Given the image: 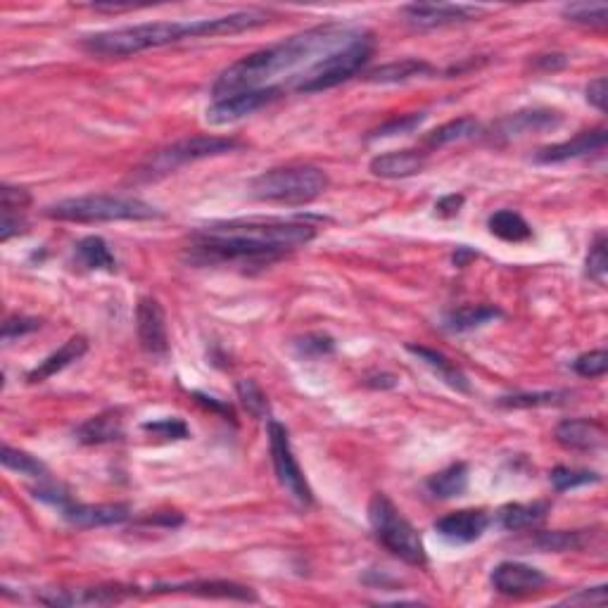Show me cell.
Segmentation results:
<instances>
[{
	"label": "cell",
	"instance_id": "obj_47",
	"mask_svg": "<svg viewBox=\"0 0 608 608\" xmlns=\"http://www.w3.org/2000/svg\"><path fill=\"white\" fill-rule=\"evenodd\" d=\"M466 198L461 193H452V195H445V198H440L435 202V214L437 217H456V214L461 212V207H464Z\"/></svg>",
	"mask_w": 608,
	"mask_h": 608
},
{
	"label": "cell",
	"instance_id": "obj_34",
	"mask_svg": "<svg viewBox=\"0 0 608 608\" xmlns=\"http://www.w3.org/2000/svg\"><path fill=\"white\" fill-rule=\"evenodd\" d=\"M561 15L568 22L580 24L589 29H604L608 24V5L606 3H568L561 8Z\"/></svg>",
	"mask_w": 608,
	"mask_h": 608
},
{
	"label": "cell",
	"instance_id": "obj_1",
	"mask_svg": "<svg viewBox=\"0 0 608 608\" xmlns=\"http://www.w3.org/2000/svg\"><path fill=\"white\" fill-rule=\"evenodd\" d=\"M361 31L359 27L342 22H326L316 24V27L302 31V34L290 36L288 41L276 43L271 48H262L257 53H250L226 67L224 72L217 76L212 86L214 100L228 98L243 91H257V88H266L274 76L283 72H293L295 67L307 65L314 57H321L333 53L352 38H357Z\"/></svg>",
	"mask_w": 608,
	"mask_h": 608
},
{
	"label": "cell",
	"instance_id": "obj_13",
	"mask_svg": "<svg viewBox=\"0 0 608 608\" xmlns=\"http://www.w3.org/2000/svg\"><path fill=\"white\" fill-rule=\"evenodd\" d=\"M490 582L504 597H525V594H535L547 587L549 578L540 568L528 566V563L502 561L499 566H494Z\"/></svg>",
	"mask_w": 608,
	"mask_h": 608
},
{
	"label": "cell",
	"instance_id": "obj_17",
	"mask_svg": "<svg viewBox=\"0 0 608 608\" xmlns=\"http://www.w3.org/2000/svg\"><path fill=\"white\" fill-rule=\"evenodd\" d=\"M487 528H490V516L483 509L454 511L435 523L437 535L454 544L478 542Z\"/></svg>",
	"mask_w": 608,
	"mask_h": 608
},
{
	"label": "cell",
	"instance_id": "obj_25",
	"mask_svg": "<svg viewBox=\"0 0 608 608\" xmlns=\"http://www.w3.org/2000/svg\"><path fill=\"white\" fill-rule=\"evenodd\" d=\"M86 352H88V340L86 338H81V335H76V338H69L65 345L60 347V350L48 354V357L43 359L34 371H29L27 380H29V383H43V380L53 378L55 373L65 371L67 366L74 364V361H79Z\"/></svg>",
	"mask_w": 608,
	"mask_h": 608
},
{
	"label": "cell",
	"instance_id": "obj_23",
	"mask_svg": "<svg viewBox=\"0 0 608 608\" xmlns=\"http://www.w3.org/2000/svg\"><path fill=\"white\" fill-rule=\"evenodd\" d=\"M561 124V114L554 110H525L506 117L497 126V136L516 138L525 133H542L551 131Z\"/></svg>",
	"mask_w": 608,
	"mask_h": 608
},
{
	"label": "cell",
	"instance_id": "obj_18",
	"mask_svg": "<svg viewBox=\"0 0 608 608\" xmlns=\"http://www.w3.org/2000/svg\"><path fill=\"white\" fill-rule=\"evenodd\" d=\"M133 592L122 587H88V589H50L38 601L48 606H110L122 604Z\"/></svg>",
	"mask_w": 608,
	"mask_h": 608
},
{
	"label": "cell",
	"instance_id": "obj_30",
	"mask_svg": "<svg viewBox=\"0 0 608 608\" xmlns=\"http://www.w3.org/2000/svg\"><path fill=\"white\" fill-rule=\"evenodd\" d=\"M466 490H468V466L464 461L449 464L447 468H442L440 473H435L433 478L428 480V492L433 494L435 499L461 497Z\"/></svg>",
	"mask_w": 608,
	"mask_h": 608
},
{
	"label": "cell",
	"instance_id": "obj_46",
	"mask_svg": "<svg viewBox=\"0 0 608 608\" xmlns=\"http://www.w3.org/2000/svg\"><path fill=\"white\" fill-rule=\"evenodd\" d=\"M563 604H597V606H604L606 604V585L580 589L578 594L568 597L566 601H563Z\"/></svg>",
	"mask_w": 608,
	"mask_h": 608
},
{
	"label": "cell",
	"instance_id": "obj_35",
	"mask_svg": "<svg viewBox=\"0 0 608 608\" xmlns=\"http://www.w3.org/2000/svg\"><path fill=\"white\" fill-rule=\"evenodd\" d=\"M236 392H238L240 404L247 409V414H250L252 418H257V421H271L269 397H266V392L259 388L257 380H252V378L240 380V383L236 385Z\"/></svg>",
	"mask_w": 608,
	"mask_h": 608
},
{
	"label": "cell",
	"instance_id": "obj_39",
	"mask_svg": "<svg viewBox=\"0 0 608 608\" xmlns=\"http://www.w3.org/2000/svg\"><path fill=\"white\" fill-rule=\"evenodd\" d=\"M587 276L592 278L594 283L604 285L606 283V274H608V255H606V233H599L597 238H594L592 247H589V255H587Z\"/></svg>",
	"mask_w": 608,
	"mask_h": 608
},
{
	"label": "cell",
	"instance_id": "obj_21",
	"mask_svg": "<svg viewBox=\"0 0 608 608\" xmlns=\"http://www.w3.org/2000/svg\"><path fill=\"white\" fill-rule=\"evenodd\" d=\"M124 437V418L119 409H107L103 414L91 416L76 428V440L81 445H110Z\"/></svg>",
	"mask_w": 608,
	"mask_h": 608
},
{
	"label": "cell",
	"instance_id": "obj_33",
	"mask_svg": "<svg viewBox=\"0 0 608 608\" xmlns=\"http://www.w3.org/2000/svg\"><path fill=\"white\" fill-rule=\"evenodd\" d=\"M0 461L8 471H15L19 475H29L34 480H48V468L43 461H38L36 456H31L22 449H15L12 445H3V454H0Z\"/></svg>",
	"mask_w": 608,
	"mask_h": 608
},
{
	"label": "cell",
	"instance_id": "obj_43",
	"mask_svg": "<svg viewBox=\"0 0 608 608\" xmlns=\"http://www.w3.org/2000/svg\"><path fill=\"white\" fill-rule=\"evenodd\" d=\"M38 328H41V321L38 319H31V316H10V319H5L3 323V342L10 345V342L24 338V335L34 333Z\"/></svg>",
	"mask_w": 608,
	"mask_h": 608
},
{
	"label": "cell",
	"instance_id": "obj_37",
	"mask_svg": "<svg viewBox=\"0 0 608 608\" xmlns=\"http://www.w3.org/2000/svg\"><path fill=\"white\" fill-rule=\"evenodd\" d=\"M587 544V535L580 530L566 532V530H556V532H540L535 537V547L542 551H578Z\"/></svg>",
	"mask_w": 608,
	"mask_h": 608
},
{
	"label": "cell",
	"instance_id": "obj_15",
	"mask_svg": "<svg viewBox=\"0 0 608 608\" xmlns=\"http://www.w3.org/2000/svg\"><path fill=\"white\" fill-rule=\"evenodd\" d=\"M608 143V133L604 126L592 131H582L575 138L563 143L547 145V148L535 152V162L537 164H563L570 160H582V157L597 155V152H604Z\"/></svg>",
	"mask_w": 608,
	"mask_h": 608
},
{
	"label": "cell",
	"instance_id": "obj_45",
	"mask_svg": "<svg viewBox=\"0 0 608 608\" xmlns=\"http://www.w3.org/2000/svg\"><path fill=\"white\" fill-rule=\"evenodd\" d=\"M24 231H27V221H24L22 212H3V221H0V240L3 243H8L10 238Z\"/></svg>",
	"mask_w": 608,
	"mask_h": 608
},
{
	"label": "cell",
	"instance_id": "obj_32",
	"mask_svg": "<svg viewBox=\"0 0 608 608\" xmlns=\"http://www.w3.org/2000/svg\"><path fill=\"white\" fill-rule=\"evenodd\" d=\"M573 392L568 390H542V392H516V395H504L497 399L499 407L504 409H535V407H559L568 404Z\"/></svg>",
	"mask_w": 608,
	"mask_h": 608
},
{
	"label": "cell",
	"instance_id": "obj_26",
	"mask_svg": "<svg viewBox=\"0 0 608 608\" xmlns=\"http://www.w3.org/2000/svg\"><path fill=\"white\" fill-rule=\"evenodd\" d=\"M502 316V309L492 307V304H464V307H456L445 314L442 328L449 333H468L475 328H483L485 323L502 319Z\"/></svg>",
	"mask_w": 608,
	"mask_h": 608
},
{
	"label": "cell",
	"instance_id": "obj_38",
	"mask_svg": "<svg viewBox=\"0 0 608 608\" xmlns=\"http://www.w3.org/2000/svg\"><path fill=\"white\" fill-rule=\"evenodd\" d=\"M428 114L426 112H414V114H402V117L390 119L383 126H378L376 131L371 133V141H378V138H392V136H407V133H414L416 129H421V124L426 122Z\"/></svg>",
	"mask_w": 608,
	"mask_h": 608
},
{
	"label": "cell",
	"instance_id": "obj_6",
	"mask_svg": "<svg viewBox=\"0 0 608 608\" xmlns=\"http://www.w3.org/2000/svg\"><path fill=\"white\" fill-rule=\"evenodd\" d=\"M369 521L376 540L383 544L392 556L409 563V566H426L428 554L423 537L418 535L414 525L402 516V511L392 504L388 494H373L369 502Z\"/></svg>",
	"mask_w": 608,
	"mask_h": 608
},
{
	"label": "cell",
	"instance_id": "obj_10",
	"mask_svg": "<svg viewBox=\"0 0 608 608\" xmlns=\"http://www.w3.org/2000/svg\"><path fill=\"white\" fill-rule=\"evenodd\" d=\"M281 95H283L281 86H266V88H257V91H243L236 95H228V98L214 100V103L207 107L205 122L209 126L236 124V122H240V119L259 112L262 107L271 105L274 100L281 98Z\"/></svg>",
	"mask_w": 608,
	"mask_h": 608
},
{
	"label": "cell",
	"instance_id": "obj_8",
	"mask_svg": "<svg viewBox=\"0 0 608 608\" xmlns=\"http://www.w3.org/2000/svg\"><path fill=\"white\" fill-rule=\"evenodd\" d=\"M205 231L255 240V243L276 247V250L283 252H293L295 247L312 243L316 238L314 226L302 224V221H285V219L214 221V224L205 226Z\"/></svg>",
	"mask_w": 608,
	"mask_h": 608
},
{
	"label": "cell",
	"instance_id": "obj_24",
	"mask_svg": "<svg viewBox=\"0 0 608 608\" xmlns=\"http://www.w3.org/2000/svg\"><path fill=\"white\" fill-rule=\"evenodd\" d=\"M435 72L437 69L430 65V62L407 57V60L388 62V65L371 69V72L366 74V81H369V84H407V81L414 79H426V76H433Z\"/></svg>",
	"mask_w": 608,
	"mask_h": 608
},
{
	"label": "cell",
	"instance_id": "obj_7",
	"mask_svg": "<svg viewBox=\"0 0 608 608\" xmlns=\"http://www.w3.org/2000/svg\"><path fill=\"white\" fill-rule=\"evenodd\" d=\"M240 143L236 138H224V136H193L183 138L167 145V148L157 150L155 155L148 157V162L141 164L138 169V179L141 181H157L162 176L171 174L183 164H193L200 160H209V157H221L228 152L238 150Z\"/></svg>",
	"mask_w": 608,
	"mask_h": 608
},
{
	"label": "cell",
	"instance_id": "obj_51",
	"mask_svg": "<svg viewBox=\"0 0 608 608\" xmlns=\"http://www.w3.org/2000/svg\"><path fill=\"white\" fill-rule=\"evenodd\" d=\"M475 257H478V252L468 250L466 245H461V247H456V252H454V264H456V266H466V264L471 262V259H475Z\"/></svg>",
	"mask_w": 608,
	"mask_h": 608
},
{
	"label": "cell",
	"instance_id": "obj_3",
	"mask_svg": "<svg viewBox=\"0 0 608 608\" xmlns=\"http://www.w3.org/2000/svg\"><path fill=\"white\" fill-rule=\"evenodd\" d=\"M331 186V179L321 167L314 164H288L274 167L250 181V198L271 205H309L321 198Z\"/></svg>",
	"mask_w": 608,
	"mask_h": 608
},
{
	"label": "cell",
	"instance_id": "obj_44",
	"mask_svg": "<svg viewBox=\"0 0 608 608\" xmlns=\"http://www.w3.org/2000/svg\"><path fill=\"white\" fill-rule=\"evenodd\" d=\"M0 198H3V212H24L31 202L29 190L10 186V183H3V188H0Z\"/></svg>",
	"mask_w": 608,
	"mask_h": 608
},
{
	"label": "cell",
	"instance_id": "obj_12",
	"mask_svg": "<svg viewBox=\"0 0 608 608\" xmlns=\"http://www.w3.org/2000/svg\"><path fill=\"white\" fill-rule=\"evenodd\" d=\"M136 331L143 352L150 357H167L169 354V331L167 314L157 297H141L136 307Z\"/></svg>",
	"mask_w": 608,
	"mask_h": 608
},
{
	"label": "cell",
	"instance_id": "obj_31",
	"mask_svg": "<svg viewBox=\"0 0 608 608\" xmlns=\"http://www.w3.org/2000/svg\"><path fill=\"white\" fill-rule=\"evenodd\" d=\"M487 228H490L492 236H497L504 243H525L532 238V228L521 214L513 212V209H499L487 219Z\"/></svg>",
	"mask_w": 608,
	"mask_h": 608
},
{
	"label": "cell",
	"instance_id": "obj_4",
	"mask_svg": "<svg viewBox=\"0 0 608 608\" xmlns=\"http://www.w3.org/2000/svg\"><path fill=\"white\" fill-rule=\"evenodd\" d=\"M376 53V38L371 31H361L350 43L340 46L333 53L323 55L321 60H314L304 72L297 76L295 91L297 93H321L345 84L357 76L361 69L371 62Z\"/></svg>",
	"mask_w": 608,
	"mask_h": 608
},
{
	"label": "cell",
	"instance_id": "obj_29",
	"mask_svg": "<svg viewBox=\"0 0 608 608\" xmlns=\"http://www.w3.org/2000/svg\"><path fill=\"white\" fill-rule=\"evenodd\" d=\"M549 511V502H535V504H506L499 509L497 521L504 530L518 532L528 530L532 525L544 521Z\"/></svg>",
	"mask_w": 608,
	"mask_h": 608
},
{
	"label": "cell",
	"instance_id": "obj_41",
	"mask_svg": "<svg viewBox=\"0 0 608 608\" xmlns=\"http://www.w3.org/2000/svg\"><path fill=\"white\" fill-rule=\"evenodd\" d=\"M295 350H297V354H302V357L319 359V357H328V354H333L335 342L331 335H326V333H312V335H304V338L297 340Z\"/></svg>",
	"mask_w": 608,
	"mask_h": 608
},
{
	"label": "cell",
	"instance_id": "obj_42",
	"mask_svg": "<svg viewBox=\"0 0 608 608\" xmlns=\"http://www.w3.org/2000/svg\"><path fill=\"white\" fill-rule=\"evenodd\" d=\"M573 371L582 378H599L608 371V352L606 350H594L580 354L573 361Z\"/></svg>",
	"mask_w": 608,
	"mask_h": 608
},
{
	"label": "cell",
	"instance_id": "obj_9",
	"mask_svg": "<svg viewBox=\"0 0 608 608\" xmlns=\"http://www.w3.org/2000/svg\"><path fill=\"white\" fill-rule=\"evenodd\" d=\"M266 433H269L271 461H274V471L278 475V483H281L285 490H288L290 497L297 499L302 506H312L314 492H312V487H309L307 478H304V471L300 468V464H297L293 445H290L288 428L271 418L269 426H266Z\"/></svg>",
	"mask_w": 608,
	"mask_h": 608
},
{
	"label": "cell",
	"instance_id": "obj_20",
	"mask_svg": "<svg viewBox=\"0 0 608 608\" xmlns=\"http://www.w3.org/2000/svg\"><path fill=\"white\" fill-rule=\"evenodd\" d=\"M428 164V152L423 150H392L376 155L369 164L371 174L378 179H409V176L421 174Z\"/></svg>",
	"mask_w": 608,
	"mask_h": 608
},
{
	"label": "cell",
	"instance_id": "obj_5",
	"mask_svg": "<svg viewBox=\"0 0 608 608\" xmlns=\"http://www.w3.org/2000/svg\"><path fill=\"white\" fill-rule=\"evenodd\" d=\"M46 217L74 224H105V221H150L162 219L160 209L138 198L122 195H81L55 202L46 209Z\"/></svg>",
	"mask_w": 608,
	"mask_h": 608
},
{
	"label": "cell",
	"instance_id": "obj_2",
	"mask_svg": "<svg viewBox=\"0 0 608 608\" xmlns=\"http://www.w3.org/2000/svg\"><path fill=\"white\" fill-rule=\"evenodd\" d=\"M271 22V12L266 10H240L224 17L212 19H188V22H145L133 27H119L98 31L86 36L81 46L88 55L95 57H131L145 50L171 46V43L188 41V38L205 36H233L243 31L259 29Z\"/></svg>",
	"mask_w": 608,
	"mask_h": 608
},
{
	"label": "cell",
	"instance_id": "obj_14",
	"mask_svg": "<svg viewBox=\"0 0 608 608\" xmlns=\"http://www.w3.org/2000/svg\"><path fill=\"white\" fill-rule=\"evenodd\" d=\"M57 511L76 528H110L131 518V509L126 504H79L72 494L57 504Z\"/></svg>",
	"mask_w": 608,
	"mask_h": 608
},
{
	"label": "cell",
	"instance_id": "obj_22",
	"mask_svg": "<svg viewBox=\"0 0 608 608\" xmlns=\"http://www.w3.org/2000/svg\"><path fill=\"white\" fill-rule=\"evenodd\" d=\"M407 352L414 354L418 361H423V364H426L428 369L433 371L435 376L440 378L445 385H449L452 390L471 392V380H468L466 373L461 371L459 366H456L449 357H445L442 352L430 350V347H426V345H407Z\"/></svg>",
	"mask_w": 608,
	"mask_h": 608
},
{
	"label": "cell",
	"instance_id": "obj_49",
	"mask_svg": "<svg viewBox=\"0 0 608 608\" xmlns=\"http://www.w3.org/2000/svg\"><path fill=\"white\" fill-rule=\"evenodd\" d=\"M585 93L589 105L597 107L599 112H606V76H597L594 81H589Z\"/></svg>",
	"mask_w": 608,
	"mask_h": 608
},
{
	"label": "cell",
	"instance_id": "obj_40",
	"mask_svg": "<svg viewBox=\"0 0 608 608\" xmlns=\"http://www.w3.org/2000/svg\"><path fill=\"white\" fill-rule=\"evenodd\" d=\"M143 430L150 435L162 437V440H188L190 428L188 423L179 416H167L160 421H148L143 423Z\"/></svg>",
	"mask_w": 608,
	"mask_h": 608
},
{
	"label": "cell",
	"instance_id": "obj_28",
	"mask_svg": "<svg viewBox=\"0 0 608 608\" xmlns=\"http://www.w3.org/2000/svg\"><path fill=\"white\" fill-rule=\"evenodd\" d=\"M478 133H480L478 119L459 117V119H452V122L437 126L435 131H430L428 136L423 138V145H426L428 150H437V148H445V145L468 141V138H475Z\"/></svg>",
	"mask_w": 608,
	"mask_h": 608
},
{
	"label": "cell",
	"instance_id": "obj_16",
	"mask_svg": "<svg viewBox=\"0 0 608 608\" xmlns=\"http://www.w3.org/2000/svg\"><path fill=\"white\" fill-rule=\"evenodd\" d=\"M152 594H193L202 599H228V601H257V594L250 587L228 580H190L174 582V585H155Z\"/></svg>",
	"mask_w": 608,
	"mask_h": 608
},
{
	"label": "cell",
	"instance_id": "obj_11",
	"mask_svg": "<svg viewBox=\"0 0 608 608\" xmlns=\"http://www.w3.org/2000/svg\"><path fill=\"white\" fill-rule=\"evenodd\" d=\"M485 12L487 10L480 8V5L464 3H411L402 8L407 22L418 29H442L454 27V24H468L473 19L483 17Z\"/></svg>",
	"mask_w": 608,
	"mask_h": 608
},
{
	"label": "cell",
	"instance_id": "obj_36",
	"mask_svg": "<svg viewBox=\"0 0 608 608\" xmlns=\"http://www.w3.org/2000/svg\"><path fill=\"white\" fill-rule=\"evenodd\" d=\"M551 485L556 487V492H568L578 490V487L597 485L601 483V475L594 471H585V468H568V466H556L549 473Z\"/></svg>",
	"mask_w": 608,
	"mask_h": 608
},
{
	"label": "cell",
	"instance_id": "obj_19",
	"mask_svg": "<svg viewBox=\"0 0 608 608\" xmlns=\"http://www.w3.org/2000/svg\"><path fill=\"white\" fill-rule=\"evenodd\" d=\"M556 442L573 452H594L606 445V428L594 418H566L554 430Z\"/></svg>",
	"mask_w": 608,
	"mask_h": 608
},
{
	"label": "cell",
	"instance_id": "obj_48",
	"mask_svg": "<svg viewBox=\"0 0 608 608\" xmlns=\"http://www.w3.org/2000/svg\"><path fill=\"white\" fill-rule=\"evenodd\" d=\"M532 67L540 69V72H561L568 67V57L563 53H549V55H537L532 60Z\"/></svg>",
	"mask_w": 608,
	"mask_h": 608
},
{
	"label": "cell",
	"instance_id": "obj_27",
	"mask_svg": "<svg viewBox=\"0 0 608 608\" xmlns=\"http://www.w3.org/2000/svg\"><path fill=\"white\" fill-rule=\"evenodd\" d=\"M74 257L88 271H105V274L117 271V259H114L110 245L100 236L81 238L74 245Z\"/></svg>",
	"mask_w": 608,
	"mask_h": 608
},
{
	"label": "cell",
	"instance_id": "obj_50",
	"mask_svg": "<svg viewBox=\"0 0 608 608\" xmlns=\"http://www.w3.org/2000/svg\"><path fill=\"white\" fill-rule=\"evenodd\" d=\"M193 397L198 399V402L202 404V407H207V409H212V411H217V414H221V416H233V411H231V407H228V404H224V402H219L217 397H209V395H202V392H193Z\"/></svg>",
	"mask_w": 608,
	"mask_h": 608
}]
</instances>
